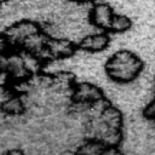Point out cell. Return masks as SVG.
<instances>
[{
  "instance_id": "1",
  "label": "cell",
  "mask_w": 155,
  "mask_h": 155,
  "mask_svg": "<svg viewBox=\"0 0 155 155\" xmlns=\"http://www.w3.org/2000/svg\"><path fill=\"white\" fill-rule=\"evenodd\" d=\"M144 62L130 50H120L109 57L105 63L107 75L115 82L133 81L143 70Z\"/></svg>"
},
{
  "instance_id": "2",
  "label": "cell",
  "mask_w": 155,
  "mask_h": 155,
  "mask_svg": "<svg viewBox=\"0 0 155 155\" xmlns=\"http://www.w3.org/2000/svg\"><path fill=\"white\" fill-rule=\"evenodd\" d=\"M0 69H2L10 78V81L15 84H24L33 76L19 48H10L0 56Z\"/></svg>"
},
{
  "instance_id": "3",
  "label": "cell",
  "mask_w": 155,
  "mask_h": 155,
  "mask_svg": "<svg viewBox=\"0 0 155 155\" xmlns=\"http://www.w3.org/2000/svg\"><path fill=\"white\" fill-rule=\"evenodd\" d=\"M39 30H41V27L38 22L31 19H21L7 25L2 34L11 47L19 48L30 35L38 33Z\"/></svg>"
},
{
  "instance_id": "4",
  "label": "cell",
  "mask_w": 155,
  "mask_h": 155,
  "mask_svg": "<svg viewBox=\"0 0 155 155\" xmlns=\"http://www.w3.org/2000/svg\"><path fill=\"white\" fill-rule=\"evenodd\" d=\"M78 50V45L63 38H50L46 41L42 59H63L71 57Z\"/></svg>"
},
{
  "instance_id": "5",
  "label": "cell",
  "mask_w": 155,
  "mask_h": 155,
  "mask_svg": "<svg viewBox=\"0 0 155 155\" xmlns=\"http://www.w3.org/2000/svg\"><path fill=\"white\" fill-rule=\"evenodd\" d=\"M73 98L79 104H94L103 99V91L91 82H79L73 88Z\"/></svg>"
},
{
  "instance_id": "6",
  "label": "cell",
  "mask_w": 155,
  "mask_h": 155,
  "mask_svg": "<svg viewBox=\"0 0 155 155\" xmlns=\"http://www.w3.org/2000/svg\"><path fill=\"white\" fill-rule=\"evenodd\" d=\"M114 10L113 7L107 4V2H97L93 5L90 12V21L91 23L102 29V30H109L113 16H114Z\"/></svg>"
},
{
  "instance_id": "7",
  "label": "cell",
  "mask_w": 155,
  "mask_h": 155,
  "mask_svg": "<svg viewBox=\"0 0 155 155\" xmlns=\"http://www.w3.org/2000/svg\"><path fill=\"white\" fill-rule=\"evenodd\" d=\"M0 111L7 116H19L25 111V103L22 93L12 91L0 101Z\"/></svg>"
},
{
  "instance_id": "8",
  "label": "cell",
  "mask_w": 155,
  "mask_h": 155,
  "mask_svg": "<svg viewBox=\"0 0 155 155\" xmlns=\"http://www.w3.org/2000/svg\"><path fill=\"white\" fill-rule=\"evenodd\" d=\"M110 44V36L107 31L102 33H94L91 35L85 36L81 39V41L78 44V48L87 51V52H101L104 51Z\"/></svg>"
},
{
  "instance_id": "9",
  "label": "cell",
  "mask_w": 155,
  "mask_h": 155,
  "mask_svg": "<svg viewBox=\"0 0 155 155\" xmlns=\"http://www.w3.org/2000/svg\"><path fill=\"white\" fill-rule=\"evenodd\" d=\"M98 119L109 128L111 130H116V131H121V126H122V115L120 113L119 109L108 105V107H103L102 110L99 111Z\"/></svg>"
},
{
  "instance_id": "10",
  "label": "cell",
  "mask_w": 155,
  "mask_h": 155,
  "mask_svg": "<svg viewBox=\"0 0 155 155\" xmlns=\"http://www.w3.org/2000/svg\"><path fill=\"white\" fill-rule=\"evenodd\" d=\"M113 148H109L107 147L105 144H103L102 142L97 140V139H93L91 138L88 142H86L85 144H82L76 153H80V154H93V155H97V154H105V153H109Z\"/></svg>"
},
{
  "instance_id": "11",
  "label": "cell",
  "mask_w": 155,
  "mask_h": 155,
  "mask_svg": "<svg viewBox=\"0 0 155 155\" xmlns=\"http://www.w3.org/2000/svg\"><path fill=\"white\" fill-rule=\"evenodd\" d=\"M131 27H132V21H131L127 16L119 15V13H114L108 31L117 33V34H119V33H125V31H127L128 29H131Z\"/></svg>"
},
{
  "instance_id": "12",
  "label": "cell",
  "mask_w": 155,
  "mask_h": 155,
  "mask_svg": "<svg viewBox=\"0 0 155 155\" xmlns=\"http://www.w3.org/2000/svg\"><path fill=\"white\" fill-rule=\"evenodd\" d=\"M143 115L149 119V120H154L155 121V99L151 101L143 110Z\"/></svg>"
},
{
  "instance_id": "13",
  "label": "cell",
  "mask_w": 155,
  "mask_h": 155,
  "mask_svg": "<svg viewBox=\"0 0 155 155\" xmlns=\"http://www.w3.org/2000/svg\"><path fill=\"white\" fill-rule=\"evenodd\" d=\"M10 78L7 76V74L2 70V69H0V91H2V90H5L8 85H10Z\"/></svg>"
},
{
  "instance_id": "14",
  "label": "cell",
  "mask_w": 155,
  "mask_h": 155,
  "mask_svg": "<svg viewBox=\"0 0 155 155\" xmlns=\"http://www.w3.org/2000/svg\"><path fill=\"white\" fill-rule=\"evenodd\" d=\"M10 48H11V46L8 45L6 38L4 36V34H0V56L4 54V53H5L7 50H10Z\"/></svg>"
},
{
  "instance_id": "15",
  "label": "cell",
  "mask_w": 155,
  "mask_h": 155,
  "mask_svg": "<svg viewBox=\"0 0 155 155\" xmlns=\"http://www.w3.org/2000/svg\"><path fill=\"white\" fill-rule=\"evenodd\" d=\"M6 2H7V0H0V8H1Z\"/></svg>"
},
{
  "instance_id": "16",
  "label": "cell",
  "mask_w": 155,
  "mask_h": 155,
  "mask_svg": "<svg viewBox=\"0 0 155 155\" xmlns=\"http://www.w3.org/2000/svg\"><path fill=\"white\" fill-rule=\"evenodd\" d=\"M78 2H90V1H93V0H75Z\"/></svg>"
}]
</instances>
